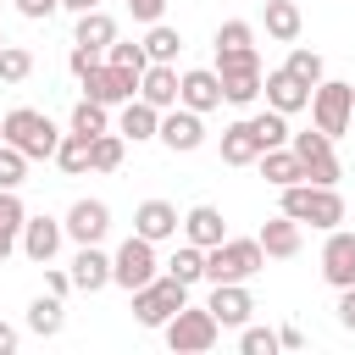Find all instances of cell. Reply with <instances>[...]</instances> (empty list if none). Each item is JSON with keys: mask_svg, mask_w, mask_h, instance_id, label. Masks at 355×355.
Returning <instances> with one entry per match:
<instances>
[{"mask_svg": "<svg viewBox=\"0 0 355 355\" xmlns=\"http://www.w3.org/2000/svg\"><path fill=\"white\" fill-rule=\"evenodd\" d=\"M133 233H139V239H150V244H166V239H178V233H183V216H178V205H172V200H144V205L133 211Z\"/></svg>", "mask_w": 355, "mask_h": 355, "instance_id": "cell-16", "label": "cell"}, {"mask_svg": "<svg viewBox=\"0 0 355 355\" xmlns=\"http://www.w3.org/2000/svg\"><path fill=\"white\" fill-rule=\"evenodd\" d=\"M111 39H116V17H111V11H100V6H94V11H83V17H78V28H72V44H89V50H105Z\"/></svg>", "mask_w": 355, "mask_h": 355, "instance_id": "cell-27", "label": "cell"}, {"mask_svg": "<svg viewBox=\"0 0 355 355\" xmlns=\"http://www.w3.org/2000/svg\"><path fill=\"white\" fill-rule=\"evenodd\" d=\"M105 283H111V255L100 244H78V255H72V288L78 294H100Z\"/></svg>", "mask_w": 355, "mask_h": 355, "instance_id": "cell-22", "label": "cell"}, {"mask_svg": "<svg viewBox=\"0 0 355 355\" xmlns=\"http://www.w3.org/2000/svg\"><path fill=\"white\" fill-rule=\"evenodd\" d=\"M128 11H133V22H144V28H150V22H161V17H166V0H128Z\"/></svg>", "mask_w": 355, "mask_h": 355, "instance_id": "cell-42", "label": "cell"}, {"mask_svg": "<svg viewBox=\"0 0 355 355\" xmlns=\"http://www.w3.org/2000/svg\"><path fill=\"white\" fill-rule=\"evenodd\" d=\"M17 11H22L28 22H44L50 11H61V0H17Z\"/></svg>", "mask_w": 355, "mask_h": 355, "instance_id": "cell-43", "label": "cell"}, {"mask_svg": "<svg viewBox=\"0 0 355 355\" xmlns=\"http://www.w3.org/2000/svg\"><path fill=\"white\" fill-rule=\"evenodd\" d=\"M22 178H28V155L0 139V189H22Z\"/></svg>", "mask_w": 355, "mask_h": 355, "instance_id": "cell-39", "label": "cell"}, {"mask_svg": "<svg viewBox=\"0 0 355 355\" xmlns=\"http://www.w3.org/2000/svg\"><path fill=\"white\" fill-rule=\"evenodd\" d=\"M67 128H72V133H83V139H94V133H105V128H111V105H100V100H89V94H83V100L72 105V122H67Z\"/></svg>", "mask_w": 355, "mask_h": 355, "instance_id": "cell-31", "label": "cell"}, {"mask_svg": "<svg viewBox=\"0 0 355 355\" xmlns=\"http://www.w3.org/2000/svg\"><path fill=\"white\" fill-rule=\"evenodd\" d=\"M349 116H355V83L322 78V83L311 89V122H316L327 139H338V133H349Z\"/></svg>", "mask_w": 355, "mask_h": 355, "instance_id": "cell-7", "label": "cell"}, {"mask_svg": "<svg viewBox=\"0 0 355 355\" xmlns=\"http://www.w3.org/2000/svg\"><path fill=\"white\" fill-rule=\"evenodd\" d=\"M17 338H22V333H17L11 322H0V355H11V349H17Z\"/></svg>", "mask_w": 355, "mask_h": 355, "instance_id": "cell-48", "label": "cell"}, {"mask_svg": "<svg viewBox=\"0 0 355 355\" xmlns=\"http://www.w3.org/2000/svg\"><path fill=\"white\" fill-rule=\"evenodd\" d=\"M183 305H189V283L172 277L166 266H161V277H150L144 288H133V322L139 327H166Z\"/></svg>", "mask_w": 355, "mask_h": 355, "instance_id": "cell-4", "label": "cell"}, {"mask_svg": "<svg viewBox=\"0 0 355 355\" xmlns=\"http://www.w3.org/2000/svg\"><path fill=\"white\" fill-rule=\"evenodd\" d=\"M100 0H61V11H72V17H83V11H94Z\"/></svg>", "mask_w": 355, "mask_h": 355, "instance_id": "cell-49", "label": "cell"}, {"mask_svg": "<svg viewBox=\"0 0 355 355\" xmlns=\"http://www.w3.org/2000/svg\"><path fill=\"white\" fill-rule=\"evenodd\" d=\"M283 194V216H294L300 227L311 222V227H338L344 222V194H338V183H288V189H277Z\"/></svg>", "mask_w": 355, "mask_h": 355, "instance_id": "cell-1", "label": "cell"}, {"mask_svg": "<svg viewBox=\"0 0 355 355\" xmlns=\"http://www.w3.org/2000/svg\"><path fill=\"white\" fill-rule=\"evenodd\" d=\"M211 316L222 322V327H244L250 322V311H255V294L244 288V283H211Z\"/></svg>", "mask_w": 355, "mask_h": 355, "instance_id": "cell-19", "label": "cell"}, {"mask_svg": "<svg viewBox=\"0 0 355 355\" xmlns=\"http://www.w3.org/2000/svg\"><path fill=\"white\" fill-rule=\"evenodd\" d=\"M178 83H183V72H178L172 61H150V67H144V78H139V100H150V105L172 111V105H178Z\"/></svg>", "mask_w": 355, "mask_h": 355, "instance_id": "cell-23", "label": "cell"}, {"mask_svg": "<svg viewBox=\"0 0 355 355\" xmlns=\"http://www.w3.org/2000/svg\"><path fill=\"white\" fill-rule=\"evenodd\" d=\"M255 239H261L266 261H294V255H300V244H305V239H300V222H294V216H283V211H277V216H266Z\"/></svg>", "mask_w": 355, "mask_h": 355, "instance_id": "cell-21", "label": "cell"}, {"mask_svg": "<svg viewBox=\"0 0 355 355\" xmlns=\"http://www.w3.org/2000/svg\"><path fill=\"white\" fill-rule=\"evenodd\" d=\"M17 250H22V233L17 227H0V261H11Z\"/></svg>", "mask_w": 355, "mask_h": 355, "instance_id": "cell-46", "label": "cell"}, {"mask_svg": "<svg viewBox=\"0 0 355 355\" xmlns=\"http://www.w3.org/2000/svg\"><path fill=\"white\" fill-rule=\"evenodd\" d=\"M261 22H266V39L294 44V39H300V28H305V11H300L294 0H266V6H261Z\"/></svg>", "mask_w": 355, "mask_h": 355, "instance_id": "cell-25", "label": "cell"}, {"mask_svg": "<svg viewBox=\"0 0 355 355\" xmlns=\"http://www.w3.org/2000/svg\"><path fill=\"white\" fill-rule=\"evenodd\" d=\"M116 133L122 139H133V144H144V139H161V105H150V100H128V105H116Z\"/></svg>", "mask_w": 355, "mask_h": 355, "instance_id": "cell-20", "label": "cell"}, {"mask_svg": "<svg viewBox=\"0 0 355 355\" xmlns=\"http://www.w3.org/2000/svg\"><path fill=\"white\" fill-rule=\"evenodd\" d=\"M144 50H150V61H178V50H183V33H178L172 22H150V33H144Z\"/></svg>", "mask_w": 355, "mask_h": 355, "instance_id": "cell-33", "label": "cell"}, {"mask_svg": "<svg viewBox=\"0 0 355 355\" xmlns=\"http://www.w3.org/2000/svg\"><path fill=\"white\" fill-rule=\"evenodd\" d=\"M250 122H255V133H261V144H266V150H277V144H288V139H294V133H288V116H283V111H272V105H266V111H255Z\"/></svg>", "mask_w": 355, "mask_h": 355, "instance_id": "cell-36", "label": "cell"}, {"mask_svg": "<svg viewBox=\"0 0 355 355\" xmlns=\"http://www.w3.org/2000/svg\"><path fill=\"white\" fill-rule=\"evenodd\" d=\"M261 178L272 183V189H288V183H305V166H300V155H294V144H277V150H266L261 161Z\"/></svg>", "mask_w": 355, "mask_h": 355, "instance_id": "cell-26", "label": "cell"}, {"mask_svg": "<svg viewBox=\"0 0 355 355\" xmlns=\"http://www.w3.org/2000/svg\"><path fill=\"white\" fill-rule=\"evenodd\" d=\"M239 349H244V355H277L283 344H277V327H250V322H244V327H239Z\"/></svg>", "mask_w": 355, "mask_h": 355, "instance_id": "cell-38", "label": "cell"}, {"mask_svg": "<svg viewBox=\"0 0 355 355\" xmlns=\"http://www.w3.org/2000/svg\"><path fill=\"white\" fill-rule=\"evenodd\" d=\"M61 222H67V239L72 244H100L111 233V205L105 200H72V211Z\"/></svg>", "mask_w": 355, "mask_h": 355, "instance_id": "cell-13", "label": "cell"}, {"mask_svg": "<svg viewBox=\"0 0 355 355\" xmlns=\"http://www.w3.org/2000/svg\"><path fill=\"white\" fill-rule=\"evenodd\" d=\"M161 144H166L172 155H194V150L205 144V116H200V111H189V105L161 111Z\"/></svg>", "mask_w": 355, "mask_h": 355, "instance_id": "cell-11", "label": "cell"}, {"mask_svg": "<svg viewBox=\"0 0 355 355\" xmlns=\"http://www.w3.org/2000/svg\"><path fill=\"white\" fill-rule=\"evenodd\" d=\"M322 277L333 288H349L355 283V233L349 227H327V244H322Z\"/></svg>", "mask_w": 355, "mask_h": 355, "instance_id": "cell-14", "label": "cell"}, {"mask_svg": "<svg viewBox=\"0 0 355 355\" xmlns=\"http://www.w3.org/2000/svg\"><path fill=\"white\" fill-rule=\"evenodd\" d=\"M255 44V28L244 22V17H227L222 28H216V50H250Z\"/></svg>", "mask_w": 355, "mask_h": 355, "instance_id": "cell-40", "label": "cell"}, {"mask_svg": "<svg viewBox=\"0 0 355 355\" xmlns=\"http://www.w3.org/2000/svg\"><path fill=\"white\" fill-rule=\"evenodd\" d=\"M183 239H189V244H200V250L222 244V239H227L222 211H216V205H189V211H183Z\"/></svg>", "mask_w": 355, "mask_h": 355, "instance_id": "cell-24", "label": "cell"}, {"mask_svg": "<svg viewBox=\"0 0 355 355\" xmlns=\"http://www.w3.org/2000/svg\"><path fill=\"white\" fill-rule=\"evenodd\" d=\"M55 166H61L67 178H83V172H94V166H89V139L67 128V133H61V144H55Z\"/></svg>", "mask_w": 355, "mask_h": 355, "instance_id": "cell-30", "label": "cell"}, {"mask_svg": "<svg viewBox=\"0 0 355 355\" xmlns=\"http://www.w3.org/2000/svg\"><path fill=\"white\" fill-rule=\"evenodd\" d=\"M61 239H67V222H55V216H28L22 222V255L33 266H50L55 250H61Z\"/></svg>", "mask_w": 355, "mask_h": 355, "instance_id": "cell-17", "label": "cell"}, {"mask_svg": "<svg viewBox=\"0 0 355 355\" xmlns=\"http://www.w3.org/2000/svg\"><path fill=\"white\" fill-rule=\"evenodd\" d=\"M261 266H266L261 239H233V233H227L222 244L205 250V283H250Z\"/></svg>", "mask_w": 355, "mask_h": 355, "instance_id": "cell-3", "label": "cell"}, {"mask_svg": "<svg viewBox=\"0 0 355 355\" xmlns=\"http://www.w3.org/2000/svg\"><path fill=\"white\" fill-rule=\"evenodd\" d=\"M105 61H111V67H128V72H139V78H144L150 50H144V39H111V44H105Z\"/></svg>", "mask_w": 355, "mask_h": 355, "instance_id": "cell-34", "label": "cell"}, {"mask_svg": "<svg viewBox=\"0 0 355 355\" xmlns=\"http://www.w3.org/2000/svg\"><path fill=\"white\" fill-rule=\"evenodd\" d=\"M261 94H266V105H272V111H283V116L311 111V83H300L288 67H272V72L261 78Z\"/></svg>", "mask_w": 355, "mask_h": 355, "instance_id": "cell-12", "label": "cell"}, {"mask_svg": "<svg viewBox=\"0 0 355 355\" xmlns=\"http://www.w3.org/2000/svg\"><path fill=\"white\" fill-rule=\"evenodd\" d=\"M122 155H128V139H122V133H111V128H105V133H94V139H89V166H94V172H116V166H122Z\"/></svg>", "mask_w": 355, "mask_h": 355, "instance_id": "cell-29", "label": "cell"}, {"mask_svg": "<svg viewBox=\"0 0 355 355\" xmlns=\"http://www.w3.org/2000/svg\"><path fill=\"white\" fill-rule=\"evenodd\" d=\"M67 327V311H61V294H39L33 305H28V333H39V338H55Z\"/></svg>", "mask_w": 355, "mask_h": 355, "instance_id": "cell-28", "label": "cell"}, {"mask_svg": "<svg viewBox=\"0 0 355 355\" xmlns=\"http://www.w3.org/2000/svg\"><path fill=\"white\" fill-rule=\"evenodd\" d=\"M150 277H161L155 244H150V239H139V233H133V239H122V244H116V255H111V283L133 294V288H144Z\"/></svg>", "mask_w": 355, "mask_h": 355, "instance_id": "cell-8", "label": "cell"}, {"mask_svg": "<svg viewBox=\"0 0 355 355\" xmlns=\"http://www.w3.org/2000/svg\"><path fill=\"white\" fill-rule=\"evenodd\" d=\"M338 327H344V333H355V283H349V288H338Z\"/></svg>", "mask_w": 355, "mask_h": 355, "instance_id": "cell-44", "label": "cell"}, {"mask_svg": "<svg viewBox=\"0 0 355 355\" xmlns=\"http://www.w3.org/2000/svg\"><path fill=\"white\" fill-rule=\"evenodd\" d=\"M277 344H283V349H300L305 333H300V327H277Z\"/></svg>", "mask_w": 355, "mask_h": 355, "instance_id": "cell-47", "label": "cell"}, {"mask_svg": "<svg viewBox=\"0 0 355 355\" xmlns=\"http://www.w3.org/2000/svg\"><path fill=\"white\" fill-rule=\"evenodd\" d=\"M100 61H105V50H89V44H72V50H67V67H72V78H89Z\"/></svg>", "mask_w": 355, "mask_h": 355, "instance_id": "cell-41", "label": "cell"}, {"mask_svg": "<svg viewBox=\"0 0 355 355\" xmlns=\"http://www.w3.org/2000/svg\"><path fill=\"white\" fill-rule=\"evenodd\" d=\"M166 344L178 349V355H205V349H216V338H222V322L211 316V305H183L166 327Z\"/></svg>", "mask_w": 355, "mask_h": 355, "instance_id": "cell-6", "label": "cell"}, {"mask_svg": "<svg viewBox=\"0 0 355 355\" xmlns=\"http://www.w3.org/2000/svg\"><path fill=\"white\" fill-rule=\"evenodd\" d=\"M216 78H222V100L227 105H255L261 100V55L250 50H216Z\"/></svg>", "mask_w": 355, "mask_h": 355, "instance_id": "cell-5", "label": "cell"}, {"mask_svg": "<svg viewBox=\"0 0 355 355\" xmlns=\"http://www.w3.org/2000/svg\"><path fill=\"white\" fill-rule=\"evenodd\" d=\"M283 67H288V72H294V78H300V83H311V89H316V83H322V78H327V67H322V55H316V50H305V44H294V50H288V61H283Z\"/></svg>", "mask_w": 355, "mask_h": 355, "instance_id": "cell-35", "label": "cell"}, {"mask_svg": "<svg viewBox=\"0 0 355 355\" xmlns=\"http://www.w3.org/2000/svg\"><path fill=\"white\" fill-rule=\"evenodd\" d=\"M72 288V272H61V266H44V294H67Z\"/></svg>", "mask_w": 355, "mask_h": 355, "instance_id": "cell-45", "label": "cell"}, {"mask_svg": "<svg viewBox=\"0 0 355 355\" xmlns=\"http://www.w3.org/2000/svg\"><path fill=\"white\" fill-rule=\"evenodd\" d=\"M0 139H6V144H17L28 161H55L61 128H55L44 111H33V105H17V111H6V116H0Z\"/></svg>", "mask_w": 355, "mask_h": 355, "instance_id": "cell-2", "label": "cell"}, {"mask_svg": "<svg viewBox=\"0 0 355 355\" xmlns=\"http://www.w3.org/2000/svg\"><path fill=\"white\" fill-rule=\"evenodd\" d=\"M294 144V155H300V166H305V183H338L344 178V166H338V155H333V139L311 122L305 133H294L288 139Z\"/></svg>", "mask_w": 355, "mask_h": 355, "instance_id": "cell-9", "label": "cell"}, {"mask_svg": "<svg viewBox=\"0 0 355 355\" xmlns=\"http://www.w3.org/2000/svg\"><path fill=\"white\" fill-rule=\"evenodd\" d=\"M261 155H266V144H261V133H255L250 116H239V122L222 128V161L227 166H255Z\"/></svg>", "mask_w": 355, "mask_h": 355, "instance_id": "cell-18", "label": "cell"}, {"mask_svg": "<svg viewBox=\"0 0 355 355\" xmlns=\"http://www.w3.org/2000/svg\"><path fill=\"white\" fill-rule=\"evenodd\" d=\"M28 78H33V50L6 44L0 50V83H28Z\"/></svg>", "mask_w": 355, "mask_h": 355, "instance_id": "cell-37", "label": "cell"}, {"mask_svg": "<svg viewBox=\"0 0 355 355\" xmlns=\"http://www.w3.org/2000/svg\"><path fill=\"white\" fill-rule=\"evenodd\" d=\"M178 105H189V111L211 116V111L222 105V78H216V67H189V72H183V83H178Z\"/></svg>", "mask_w": 355, "mask_h": 355, "instance_id": "cell-15", "label": "cell"}, {"mask_svg": "<svg viewBox=\"0 0 355 355\" xmlns=\"http://www.w3.org/2000/svg\"><path fill=\"white\" fill-rule=\"evenodd\" d=\"M83 83V94L89 100H100V105H128L133 94H139V72H128V67H111V61H100L89 78H78Z\"/></svg>", "mask_w": 355, "mask_h": 355, "instance_id": "cell-10", "label": "cell"}, {"mask_svg": "<svg viewBox=\"0 0 355 355\" xmlns=\"http://www.w3.org/2000/svg\"><path fill=\"white\" fill-rule=\"evenodd\" d=\"M349 128H355V116H349Z\"/></svg>", "mask_w": 355, "mask_h": 355, "instance_id": "cell-51", "label": "cell"}, {"mask_svg": "<svg viewBox=\"0 0 355 355\" xmlns=\"http://www.w3.org/2000/svg\"><path fill=\"white\" fill-rule=\"evenodd\" d=\"M166 272H172V277H183V283H189V288H194V283H200V277H205V250H200V244H189V239H183V244H178V250H172V261H166Z\"/></svg>", "mask_w": 355, "mask_h": 355, "instance_id": "cell-32", "label": "cell"}, {"mask_svg": "<svg viewBox=\"0 0 355 355\" xmlns=\"http://www.w3.org/2000/svg\"><path fill=\"white\" fill-rule=\"evenodd\" d=\"M0 50H6V33H0Z\"/></svg>", "mask_w": 355, "mask_h": 355, "instance_id": "cell-50", "label": "cell"}]
</instances>
